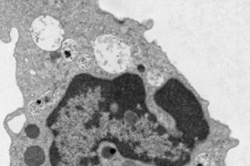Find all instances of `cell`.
Returning a JSON list of instances; mask_svg holds the SVG:
<instances>
[{
    "label": "cell",
    "instance_id": "8",
    "mask_svg": "<svg viewBox=\"0 0 250 166\" xmlns=\"http://www.w3.org/2000/svg\"><path fill=\"white\" fill-rule=\"evenodd\" d=\"M26 133H27V135H28L29 137L36 138L38 137V135H39V129H38L36 125H29L28 127L26 129Z\"/></svg>",
    "mask_w": 250,
    "mask_h": 166
},
{
    "label": "cell",
    "instance_id": "3",
    "mask_svg": "<svg viewBox=\"0 0 250 166\" xmlns=\"http://www.w3.org/2000/svg\"><path fill=\"white\" fill-rule=\"evenodd\" d=\"M31 36L34 43L42 50L55 51L62 43L63 29L57 19L41 16L32 22Z\"/></svg>",
    "mask_w": 250,
    "mask_h": 166
},
{
    "label": "cell",
    "instance_id": "4",
    "mask_svg": "<svg viewBox=\"0 0 250 166\" xmlns=\"http://www.w3.org/2000/svg\"><path fill=\"white\" fill-rule=\"evenodd\" d=\"M45 152L39 146H31L25 152V162L29 166H40L45 162Z\"/></svg>",
    "mask_w": 250,
    "mask_h": 166
},
{
    "label": "cell",
    "instance_id": "1",
    "mask_svg": "<svg viewBox=\"0 0 250 166\" xmlns=\"http://www.w3.org/2000/svg\"><path fill=\"white\" fill-rule=\"evenodd\" d=\"M69 135L82 156L94 158L106 147L122 156L180 166L198 141L194 131L175 121L161 122L146 111L140 76L125 74L112 82L82 75L69 117Z\"/></svg>",
    "mask_w": 250,
    "mask_h": 166
},
{
    "label": "cell",
    "instance_id": "5",
    "mask_svg": "<svg viewBox=\"0 0 250 166\" xmlns=\"http://www.w3.org/2000/svg\"><path fill=\"white\" fill-rule=\"evenodd\" d=\"M78 53V44L71 39H68L62 43V56L65 60L71 61L76 58Z\"/></svg>",
    "mask_w": 250,
    "mask_h": 166
},
{
    "label": "cell",
    "instance_id": "7",
    "mask_svg": "<svg viewBox=\"0 0 250 166\" xmlns=\"http://www.w3.org/2000/svg\"><path fill=\"white\" fill-rule=\"evenodd\" d=\"M78 66L81 68V69H87L91 66V58L87 54H84L79 58L78 60Z\"/></svg>",
    "mask_w": 250,
    "mask_h": 166
},
{
    "label": "cell",
    "instance_id": "2",
    "mask_svg": "<svg viewBox=\"0 0 250 166\" xmlns=\"http://www.w3.org/2000/svg\"><path fill=\"white\" fill-rule=\"evenodd\" d=\"M95 56L103 70L118 73L127 69L130 63V49L115 36H100L95 41Z\"/></svg>",
    "mask_w": 250,
    "mask_h": 166
},
{
    "label": "cell",
    "instance_id": "9",
    "mask_svg": "<svg viewBox=\"0 0 250 166\" xmlns=\"http://www.w3.org/2000/svg\"><path fill=\"white\" fill-rule=\"evenodd\" d=\"M137 68H138V70H139L140 72H144V71H145V66H142V64H139V66H138Z\"/></svg>",
    "mask_w": 250,
    "mask_h": 166
},
{
    "label": "cell",
    "instance_id": "6",
    "mask_svg": "<svg viewBox=\"0 0 250 166\" xmlns=\"http://www.w3.org/2000/svg\"><path fill=\"white\" fill-rule=\"evenodd\" d=\"M163 80V76L161 72H159L158 70H151L148 73V82L152 85H159Z\"/></svg>",
    "mask_w": 250,
    "mask_h": 166
}]
</instances>
